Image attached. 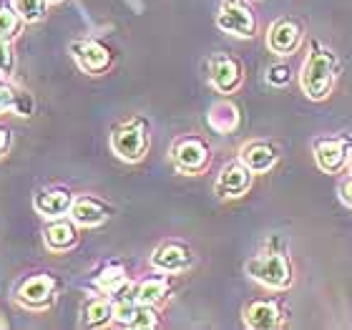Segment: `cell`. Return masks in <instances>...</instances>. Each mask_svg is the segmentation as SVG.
Wrapping results in <instances>:
<instances>
[{
    "label": "cell",
    "instance_id": "6da1fadb",
    "mask_svg": "<svg viewBox=\"0 0 352 330\" xmlns=\"http://www.w3.org/2000/svg\"><path fill=\"white\" fill-rule=\"evenodd\" d=\"M338 71H340V63L335 53L327 51V48H312L300 74L302 91L312 101H322V99H327L332 86H335Z\"/></svg>",
    "mask_w": 352,
    "mask_h": 330
},
{
    "label": "cell",
    "instance_id": "7a4b0ae2",
    "mask_svg": "<svg viewBox=\"0 0 352 330\" xmlns=\"http://www.w3.org/2000/svg\"><path fill=\"white\" fill-rule=\"evenodd\" d=\"M247 272L267 287L285 290V287L292 285V267L287 262V257L279 255V252H267V255L252 257L250 262H247Z\"/></svg>",
    "mask_w": 352,
    "mask_h": 330
},
{
    "label": "cell",
    "instance_id": "3957f363",
    "mask_svg": "<svg viewBox=\"0 0 352 330\" xmlns=\"http://www.w3.org/2000/svg\"><path fill=\"white\" fill-rule=\"evenodd\" d=\"M111 147L126 162H139L148 149V136L144 124L141 121H131V124L118 126L113 136H111Z\"/></svg>",
    "mask_w": 352,
    "mask_h": 330
},
{
    "label": "cell",
    "instance_id": "277c9868",
    "mask_svg": "<svg viewBox=\"0 0 352 330\" xmlns=\"http://www.w3.org/2000/svg\"><path fill=\"white\" fill-rule=\"evenodd\" d=\"M217 25L224 33H234V36H242V38L254 36V30H257L254 13L244 3H239V0H227L221 6L219 15H217Z\"/></svg>",
    "mask_w": 352,
    "mask_h": 330
},
{
    "label": "cell",
    "instance_id": "5b68a950",
    "mask_svg": "<svg viewBox=\"0 0 352 330\" xmlns=\"http://www.w3.org/2000/svg\"><path fill=\"white\" fill-rule=\"evenodd\" d=\"M174 164L184 174H201L209 167V147L197 136H186V139L176 141Z\"/></svg>",
    "mask_w": 352,
    "mask_h": 330
},
{
    "label": "cell",
    "instance_id": "8992f818",
    "mask_svg": "<svg viewBox=\"0 0 352 330\" xmlns=\"http://www.w3.org/2000/svg\"><path fill=\"white\" fill-rule=\"evenodd\" d=\"M302 36H305V30L297 21H277L274 25L270 28L267 33V45H270V51H274L277 56H292L302 43Z\"/></svg>",
    "mask_w": 352,
    "mask_h": 330
},
{
    "label": "cell",
    "instance_id": "52a82bcc",
    "mask_svg": "<svg viewBox=\"0 0 352 330\" xmlns=\"http://www.w3.org/2000/svg\"><path fill=\"white\" fill-rule=\"evenodd\" d=\"M113 320L126 328H154L156 313L151 305L139 302L136 298H126L113 305Z\"/></svg>",
    "mask_w": 352,
    "mask_h": 330
},
{
    "label": "cell",
    "instance_id": "ba28073f",
    "mask_svg": "<svg viewBox=\"0 0 352 330\" xmlns=\"http://www.w3.org/2000/svg\"><path fill=\"white\" fill-rule=\"evenodd\" d=\"M252 187V169L244 164H227L221 169L219 179L214 184L217 197L229 199V197H242L244 192Z\"/></svg>",
    "mask_w": 352,
    "mask_h": 330
},
{
    "label": "cell",
    "instance_id": "9c48e42d",
    "mask_svg": "<svg viewBox=\"0 0 352 330\" xmlns=\"http://www.w3.org/2000/svg\"><path fill=\"white\" fill-rule=\"evenodd\" d=\"M71 53H74V59L78 61V66L88 74H101L106 71L111 63V53L106 45L96 43V41H76L71 45Z\"/></svg>",
    "mask_w": 352,
    "mask_h": 330
},
{
    "label": "cell",
    "instance_id": "30bf717a",
    "mask_svg": "<svg viewBox=\"0 0 352 330\" xmlns=\"http://www.w3.org/2000/svg\"><path fill=\"white\" fill-rule=\"evenodd\" d=\"M242 83V66L236 59L229 56H217L212 61V86L219 94H232Z\"/></svg>",
    "mask_w": 352,
    "mask_h": 330
},
{
    "label": "cell",
    "instance_id": "8fae6325",
    "mask_svg": "<svg viewBox=\"0 0 352 330\" xmlns=\"http://www.w3.org/2000/svg\"><path fill=\"white\" fill-rule=\"evenodd\" d=\"M53 290H56V282H53L51 275H36V278L25 280L18 290V300L28 308H43L48 305L53 298Z\"/></svg>",
    "mask_w": 352,
    "mask_h": 330
},
{
    "label": "cell",
    "instance_id": "7c38bea8",
    "mask_svg": "<svg viewBox=\"0 0 352 330\" xmlns=\"http://www.w3.org/2000/svg\"><path fill=\"white\" fill-rule=\"evenodd\" d=\"M191 262H194V255H191V249L184 247V245H179V243L162 245V247H159L154 255H151V265H154V267H159V270H166V272L186 270Z\"/></svg>",
    "mask_w": 352,
    "mask_h": 330
},
{
    "label": "cell",
    "instance_id": "4fadbf2b",
    "mask_svg": "<svg viewBox=\"0 0 352 330\" xmlns=\"http://www.w3.org/2000/svg\"><path fill=\"white\" fill-rule=\"evenodd\" d=\"M242 164L250 167L254 174H264L270 172L274 164H277V149L270 147V144H262V141H254V144H247L242 147Z\"/></svg>",
    "mask_w": 352,
    "mask_h": 330
},
{
    "label": "cell",
    "instance_id": "5bb4252c",
    "mask_svg": "<svg viewBox=\"0 0 352 330\" xmlns=\"http://www.w3.org/2000/svg\"><path fill=\"white\" fill-rule=\"evenodd\" d=\"M71 217H74L76 225L96 227V225H101V222L109 217V207L101 205V202L94 197L74 199V205H71Z\"/></svg>",
    "mask_w": 352,
    "mask_h": 330
},
{
    "label": "cell",
    "instance_id": "9a60e30c",
    "mask_svg": "<svg viewBox=\"0 0 352 330\" xmlns=\"http://www.w3.org/2000/svg\"><path fill=\"white\" fill-rule=\"evenodd\" d=\"M244 323L254 330H272L282 323V313H279V308L274 305V302L259 300V302H252L250 308H247V313H244Z\"/></svg>",
    "mask_w": 352,
    "mask_h": 330
},
{
    "label": "cell",
    "instance_id": "2e32d148",
    "mask_svg": "<svg viewBox=\"0 0 352 330\" xmlns=\"http://www.w3.org/2000/svg\"><path fill=\"white\" fill-rule=\"evenodd\" d=\"M317 167L327 174H338L340 169L347 164V149L340 141H320L315 149Z\"/></svg>",
    "mask_w": 352,
    "mask_h": 330
},
{
    "label": "cell",
    "instance_id": "e0dca14e",
    "mask_svg": "<svg viewBox=\"0 0 352 330\" xmlns=\"http://www.w3.org/2000/svg\"><path fill=\"white\" fill-rule=\"evenodd\" d=\"M36 209L43 217H60V214L71 212V205H74V197H71V192L66 189H48V192H41L36 194Z\"/></svg>",
    "mask_w": 352,
    "mask_h": 330
},
{
    "label": "cell",
    "instance_id": "ac0fdd59",
    "mask_svg": "<svg viewBox=\"0 0 352 330\" xmlns=\"http://www.w3.org/2000/svg\"><path fill=\"white\" fill-rule=\"evenodd\" d=\"M236 124H239V111H236L234 103H214L212 111H209V126H212L214 132L219 134H229L234 132Z\"/></svg>",
    "mask_w": 352,
    "mask_h": 330
},
{
    "label": "cell",
    "instance_id": "d6986e66",
    "mask_svg": "<svg viewBox=\"0 0 352 330\" xmlns=\"http://www.w3.org/2000/svg\"><path fill=\"white\" fill-rule=\"evenodd\" d=\"M76 240H78L76 227L66 220L53 222L51 227L45 229V245H48L51 249H56V252H63V249L74 247Z\"/></svg>",
    "mask_w": 352,
    "mask_h": 330
},
{
    "label": "cell",
    "instance_id": "ffe728a7",
    "mask_svg": "<svg viewBox=\"0 0 352 330\" xmlns=\"http://www.w3.org/2000/svg\"><path fill=\"white\" fill-rule=\"evenodd\" d=\"M113 318V305L109 300H91L83 310V320L91 328H101Z\"/></svg>",
    "mask_w": 352,
    "mask_h": 330
},
{
    "label": "cell",
    "instance_id": "44dd1931",
    "mask_svg": "<svg viewBox=\"0 0 352 330\" xmlns=\"http://www.w3.org/2000/svg\"><path fill=\"white\" fill-rule=\"evenodd\" d=\"M96 285L101 287L103 293L118 295L126 287V272L121 270V267H109V270H103L101 275H98Z\"/></svg>",
    "mask_w": 352,
    "mask_h": 330
},
{
    "label": "cell",
    "instance_id": "7402d4cb",
    "mask_svg": "<svg viewBox=\"0 0 352 330\" xmlns=\"http://www.w3.org/2000/svg\"><path fill=\"white\" fill-rule=\"evenodd\" d=\"M166 287H169L166 280H146V282H141L139 290H136V300L146 302V305H156V302L166 295Z\"/></svg>",
    "mask_w": 352,
    "mask_h": 330
},
{
    "label": "cell",
    "instance_id": "603a6c76",
    "mask_svg": "<svg viewBox=\"0 0 352 330\" xmlns=\"http://www.w3.org/2000/svg\"><path fill=\"white\" fill-rule=\"evenodd\" d=\"M21 13L13 10V8H0V38L8 41V38H13L18 30H21Z\"/></svg>",
    "mask_w": 352,
    "mask_h": 330
},
{
    "label": "cell",
    "instance_id": "cb8c5ba5",
    "mask_svg": "<svg viewBox=\"0 0 352 330\" xmlns=\"http://www.w3.org/2000/svg\"><path fill=\"white\" fill-rule=\"evenodd\" d=\"M15 10L23 21H38L45 13V0H15Z\"/></svg>",
    "mask_w": 352,
    "mask_h": 330
},
{
    "label": "cell",
    "instance_id": "d4e9b609",
    "mask_svg": "<svg viewBox=\"0 0 352 330\" xmlns=\"http://www.w3.org/2000/svg\"><path fill=\"white\" fill-rule=\"evenodd\" d=\"M289 79H292V68L289 66H272L270 76H267V81H270L272 86H287Z\"/></svg>",
    "mask_w": 352,
    "mask_h": 330
},
{
    "label": "cell",
    "instance_id": "484cf974",
    "mask_svg": "<svg viewBox=\"0 0 352 330\" xmlns=\"http://www.w3.org/2000/svg\"><path fill=\"white\" fill-rule=\"evenodd\" d=\"M10 71H13V51H10L8 41L0 38V76H8Z\"/></svg>",
    "mask_w": 352,
    "mask_h": 330
},
{
    "label": "cell",
    "instance_id": "4316f807",
    "mask_svg": "<svg viewBox=\"0 0 352 330\" xmlns=\"http://www.w3.org/2000/svg\"><path fill=\"white\" fill-rule=\"evenodd\" d=\"M13 111L21 114V116H30L33 114V99H30V94H15Z\"/></svg>",
    "mask_w": 352,
    "mask_h": 330
},
{
    "label": "cell",
    "instance_id": "83f0119b",
    "mask_svg": "<svg viewBox=\"0 0 352 330\" xmlns=\"http://www.w3.org/2000/svg\"><path fill=\"white\" fill-rule=\"evenodd\" d=\"M13 101H15V91L6 83H0V114L8 109H13Z\"/></svg>",
    "mask_w": 352,
    "mask_h": 330
},
{
    "label": "cell",
    "instance_id": "f1b7e54d",
    "mask_svg": "<svg viewBox=\"0 0 352 330\" xmlns=\"http://www.w3.org/2000/svg\"><path fill=\"white\" fill-rule=\"evenodd\" d=\"M340 197H342V202H345L347 207H352V176L340 184Z\"/></svg>",
    "mask_w": 352,
    "mask_h": 330
},
{
    "label": "cell",
    "instance_id": "f546056e",
    "mask_svg": "<svg viewBox=\"0 0 352 330\" xmlns=\"http://www.w3.org/2000/svg\"><path fill=\"white\" fill-rule=\"evenodd\" d=\"M8 144H10V136H8V132H6V129H0V156L6 154Z\"/></svg>",
    "mask_w": 352,
    "mask_h": 330
},
{
    "label": "cell",
    "instance_id": "4dcf8cb0",
    "mask_svg": "<svg viewBox=\"0 0 352 330\" xmlns=\"http://www.w3.org/2000/svg\"><path fill=\"white\" fill-rule=\"evenodd\" d=\"M51 3H58V0H51Z\"/></svg>",
    "mask_w": 352,
    "mask_h": 330
}]
</instances>
